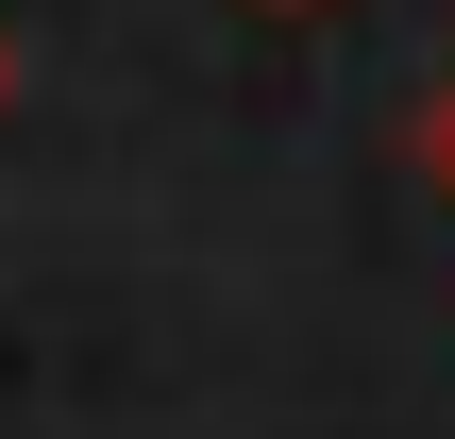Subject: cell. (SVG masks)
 Returning a JSON list of instances; mask_svg holds the SVG:
<instances>
[{
    "label": "cell",
    "instance_id": "obj_1",
    "mask_svg": "<svg viewBox=\"0 0 455 439\" xmlns=\"http://www.w3.org/2000/svg\"><path fill=\"white\" fill-rule=\"evenodd\" d=\"M422 186H439V203H455V85H439V102H422Z\"/></svg>",
    "mask_w": 455,
    "mask_h": 439
},
{
    "label": "cell",
    "instance_id": "obj_2",
    "mask_svg": "<svg viewBox=\"0 0 455 439\" xmlns=\"http://www.w3.org/2000/svg\"><path fill=\"white\" fill-rule=\"evenodd\" d=\"M0 102H17V34H0Z\"/></svg>",
    "mask_w": 455,
    "mask_h": 439
},
{
    "label": "cell",
    "instance_id": "obj_3",
    "mask_svg": "<svg viewBox=\"0 0 455 439\" xmlns=\"http://www.w3.org/2000/svg\"><path fill=\"white\" fill-rule=\"evenodd\" d=\"M270 17H321V0H270Z\"/></svg>",
    "mask_w": 455,
    "mask_h": 439
}]
</instances>
